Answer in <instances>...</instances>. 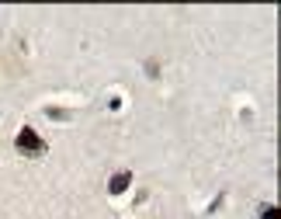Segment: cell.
<instances>
[{"label":"cell","instance_id":"cell-1","mask_svg":"<svg viewBox=\"0 0 281 219\" xmlns=\"http://www.w3.org/2000/svg\"><path fill=\"white\" fill-rule=\"evenodd\" d=\"M14 150H18L21 157H42L45 153V140H42L32 125H24L18 136H14Z\"/></svg>","mask_w":281,"mask_h":219},{"label":"cell","instance_id":"cell-2","mask_svg":"<svg viewBox=\"0 0 281 219\" xmlns=\"http://www.w3.org/2000/svg\"><path fill=\"white\" fill-rule=\"evenodd\" d=\"M132 188V171H118V174H111V181H108V191L111 195H125Z\"/></svg>","mask_w":281,"mask_h":219},{"label":"cell","instance_id":"cell-3","mask_svg":"<svg viewBox=\"0 0 281 219\" xmlns=\"http://www.w3.org/2000/svg\"><path fill=\"white\" fill-rule=\"evenodd\" d=\"M261 219H281L278 205H264V209H261Z\"/></svg>","mask_w":281,"mask_h":219},{"label":"cell","instance_id":"cell-4","mask_svg":"<svg viewBox=\"0 0 281 219\" xmlns=\"http://www.w3.org/2000/svg\"><path fill=\"white\" fill-rule=\"evenodd\" d=\"M45 115H49V119H70L63 108H45Z\"/></svg>","mask_w":281,"mask_h":219}]
</instances>
